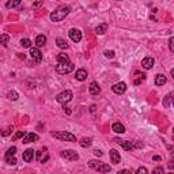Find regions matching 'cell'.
I'll use <instances>...</instances> for the list:
<instances>
[{
	"mask_svg": "<svg viewBox=\"0 0 174 174\" xmlns=\"http://www.w3.org/2000/svg\"><path fill=\"white\" fill-rule=\"evenodd\" d=\"M111 129H113L116 133H124L125 132V127L121 124V122H114V124L111 125Z\"/></svg>",
	"mask_w": 174,
	"mask_h": 174,
	"instance_id": "d6986e66",
	"label": "cell"
},
{
	"mask_svg": "<svg viewBox=\"0 0 174 174\" xmlns=\"http://www.w3.org/2000/svg\"><path fill=\"white\" fill-rule=\"evenodd\" d=\"M133 146H135V148H143V143L141 141H135Z\"/></svg>",
	"mask_w": 174,
	"mask_h": 174,
	"instance_id": "8d00e7d4",
	"label": "cell"
},
{
	"mask_svg": "<svg viewBox=\"0 0 174 174\" xmlns=\"http://www.w3.org/2000/svg\"><path fill=\"white\" fill-rule=\"evenodd\" d=\"M117 174H132V173H130L129 170H127V169H124V170L118 171V173H117Z\"/></svg>",
	"mask_w": 174,
	"mask_h": 174,
	"instance_id": "ab89813d",
	"label": "cell"
},
{
	"mask_svg": "<svg viewBox=\"0 0 174 174\" xmlns=\"http://www.w3.org/2000/svg\"><path fill=\"white\" fill-rule=\"evenodd\" d=\"M38 135L37 133H33V132H30V133H27L26 136L23 137V141L22 143H24V144H29V143H34V141H38Z\"/></svg>",
	"mask_w": 174,
	"mask_h": 174,
	"instance_id": "8fae6325",
	"label": "cell"
},
{
	"mask_svg": "<svg viewBox=\"0 0 174 174\" xmlns=\"http://www.w3.org/2000/svg\"><path fill=\"white\" fill-rule=\"evenodd\" d=\"M166 82H167V79H166V76L162 75V73H158V75L155 76V84H156V86H163Z\"/></svg>",
	"mask_w": 174,
	"mask_h": 174,
	"instance_id": "ffe728a7",
	"label": "cell"
},
{
	"mask_svg": "<svg viewBox=\"0 0 174 174\" xmlns=\"http://www.w3.org/2000/svg\"><path fill=\"white\" fill-rule=\"evenodd\" d=\"M154 59L152 57H146V59H143V61H141V65H143L146 69H150V68L154 67Z\"/></svg>",
	"mask_w": 174,
	"mask_h": 174,
	"instance_id": "e0dca14e",
	"label": "cell"
},
{
	"mask_svg": "<svg viewBox=\"0 0 174 174\" xmlns=\"http://www.w3.org/2000/svg\"><path fill=\"white\" fill-rule=\"evenodd\" d=\"M56 44H57V46H59L60 49H67L68 48V44H67V41L65 40H63V38H57L56 40Z\"/></svg>",
	"mask_w": 174,
	"mask_h": 174,
	"instance_id": "cb8c5ba5",
	"label": "cell"
},
{
	"mask_svg": "<svg viewBox=\"0 0 174 174\" xmlns=\"http://www.w3.org/2000/svg\"><path fill=\"white\" fill-rule=\"evenodd\" d=\"M60 156L64 158L65 160H78L79 159V154L73 150H64V151L60 152Z\"/></svg>",
	"mask_w": 174,
	"mask_h": 174,
	"instance_id": "8992f818",
	"label": "cell"
},
{
	"mask_svg": "<svg viewBox=\"0 0 174 174\" xmlns=\"http://www.w3.org/2000/svg\"><path fill=\"white\" fill-rule=\"evenodd\" d=\"M42 4H44L42 2H37V3H34V4H33V7H34V8H38V7H41Z\"/></svg>",
	"mask_w": 174,
	"mask_h": 174,
	"instance_id": "60d3db41",
	"label": "cell"
},
{
	"mask_svg": "<svg viewBox=\"0 0 174 174\" xmlns=\"http://www.w3.org/2000/svg\"><path fill=\"white\" fill-rule=\"evenodd\" d=\"M89 90H90V94H91V95H98L101 92V89H99V86H98L97 82H91Z\"/></svg>",
	"mask_w": 174,
	"mask_h": 174,
	"instance_id": "ac0fdd59",
	"label": "cell"
},
{
	"mask_svg": "<svg viewBox=\"0 0 174 174\" xmlns=\"http://www.w3.org/2000/svg\"><path fill=\"white\" fill-rule=\"evenodd\" d=\"M169 48H170V50L174 53V37H171L170 40H169Z\"/></svg>",
	"mask_w": 174,
	"mask_h": 174,
	"instance_id": "836d02e7",
	"label": "cell"
},
{
	"mask_svg": "<svg viewBox=\"0 0 174 174\" xmlns=\"http://www.w3.org/2000/svg\"><path fill=\"white\" fill-rule=\"evenodd\" d=\"M68 35H69V38L73 42H80L82 41V31L79 29H71Z\"/></svg>",
	"mask_w": 174,
	"mask_h": 174,
	"instance_id": "ba28073f",
	"label": "cell"
},
{
	"mask_svg": "<svg viewBox=\"0 0 174 174\" xmlns=\"http://www.w3.org/2000/svg\"><path fill=\"white\" fill-rule=\"evenodd\" d=\"M108 27H109V24H108V23H101V24H98V26L95 27L94 31L97 33L98 35H102V34H105V33H106Z\"/></svg>",
	"mask_w": 174,
	"mask_h": 174,
	"instance_id": "2e32d148",
	"label": "cell"
},
{
	"mask_svg": "<svg viewBox=\"0 0 174 174\" xmlns=\"http://www.w3.org/2000/svg\"><path fill=\"white\" fill-rule=\"evenodd\" d=\"M12 129H14V128H12V127L7 128V129H5V130H4V132H3V136H7V135H8V133H10V130H11V132H12Z\"/></svg>",
	"mask_w": 174,
	"mask_h": 174,
	"instance_id": "f35d334b",
	"label": "cell"
},
{
	"mask_svg": "<svg viewBox=\"0 0 174 174\" xmlns=\"http://www.w3.org/2000/svg\"><path fill=\"white\" fill-rule=\"evenodd\" d=\"M109 155H110L111 163H114V165H118L120 160H121V156H120V152L117 151V150H110Z\"/></svg>",
	"mask_w": 174,
	"mask_h": 174,
	"instance_id": "7c38bea8",
	"label": "cell"
},
{
	"mask_svg": "<svg viewBox=\"0 0 174 174\" xmlns=\"http://www.w3.org/2000/svg\"><path fill=\"white\" fill-rule=\"evenodd\" d=\"M105 56L108 57V59H113V57H114V52L113 50H105Z\"/></svg>",
	"mask_w": 174,
	"mask_h": 174,
	"instance_id": "d590c367",
	"label": "cell"
},
{
	"mask_svg": "<svg viewBox=\"0 0 174 174\" xmlns=\"http://www.w3.org/2000/svg\"><path fill=\"white\" fill-rule=\"evenodd\" d=\"M5 162H7L8 165H11V166L16 165V159H15V156H5Z\"/></svg>",
	"mask_w": 174,
	"mask_h": 174,
	"instance_id": "4dcf8cb0",
	"label": "cell"
},
{
	"mask_svg": "<svg viewBox=\"0 0 174 174\" xmlns=\"http://www.w3.org/2000/svg\"><path fill=\"white\" fill-rule=\"evenodd\" d=\"M152 159H154V160H160V156H158V155H155V156L152 158Z\"/></svg>",
	"mask_w": 174,
	"mask_h": 174,
	"instance_id": "f6af8a7d",
	"label": "cell"
},
{
	"mask_svg": "<svg viewBox=\"0 0 174 174\" xmlns=\"http://www.w3.org/2000/svg\"><path fill=\"white\" fill-rule=\"evenodd\" d=\"M92 154H94L95 156H102V151H99V150H94Z\"/></svg>",
	"mask_w": 174,
	"mask_h": 174,
	"instance_id": "74e56055",
	"label": "cell"
},
{
	"mask_svg": "<svg viewBox=\"0 0 174 174\" xmlns=\"http://www.w3.org/2000/svg\"><path fill=\"white\" fill-rule=\"evenodd\" d=\"M19 44H21L23 48H31V41H30L29 38H22Z\"/></svg>",
	"mask_w": 174,
	"mask_h": 174,
	"instance_id": "4316f807",
	"label": "cell"
},
{
	"mask_svg": "<svg viewBox=\"0 0 174 174\" xmlns=\"http://www.w3.org/2000/svg\"><path fill=\"white\" fill-rule=\"evenodd\" d=\"M167 174H174V173H173V171H170V173H167Z\"/></svg>",
	"mask_w": 174,
	"mask_h": 174,
	"instance_id": "c3c4849f",
	"label": "cell"
},
{
	"mask_svg": "<svg viewBox=\"0 0 174 174\" xmlns=\"http://www.w3.org/2000/svg\"><path fill=\"white\" fill-rule=\"evenodd\" d=\"M152 174H165V173H163V167H160V166L155 167L154 170H152Z\"/></svg>",
	"mask_w": 174,
	"mask_h": 174,
	"instance_id": "d6a6232c",
	"label": "cell"
},
{
	"mask_svg": "<svg viewBox=\"0 0 174 174\" xmlns=\"http://www.w3.org/2000/svg\"><path fill=\"white\" fill-rule=\"evenodd\" d=\"M56 60H57V64H63V63H71L69 61V57L64 53H59L56 56Z\"/></svg>",
	"mask_w": 174,
	"mask_h": 174,
	"instance_id": "7402d4cb",
	"label": "cell"
},
{
	"mask_svg": "<svg viewBox=\"0 0 174 174\" xmlns=\"http://www.w3.org/2000/svg\"><path fill=\"white\" fill-rule=\"evenodd\" d=\"M64 111L68 114V116H69V114H71V110H69V109H68V108H65V106H64Z\"/></svg>",
	"mask_w": 174,
	"mask_h": 174,
	"instance_id": "ee69618b",
	"label": "cell"
},
{
	"mask_svg": "<svg viewBox=\"0 0 174 174\" xmlns=\"http://www.w3.org/2000/svg\"><path fill=\"white\" fill-rule=\"evenodd\" d=\"M18 57H19V59H22V60H24V59H26V56H24L23 53H18Z\"/></svg>",
	"mask_w": 174,
	"mask_h": 174,
	"instance_id": "7bdbcfd3",
	"label": "cell"
},
{
	"mask_svg": "<svg viewBox=\"0 0 174 174\" xmlns=\"http://www.w3.org/2000/svg\"><path fill=\"white\" fill-rule=\"evenodd\" d=\"M89 166L91 169H94V170L99 171V173H109V171L111 170V167L109 165H106V163L101 162V160H97V159L89 160Z\"/></svg>",
	"mask_w": 174,
	"mask_h": 174,
	"instance_id": "7a4b0ae2",
	"label": "cell"
},
{
	"mask_svg": "<svg viewBox=\"0 0 174 174\" xmlns=\"http://www.w3.org/2000/svg\"><path fill=\"white\" fill-rule=\"evenodd\" d=\"M21 5V2L19 0H15V2H7L5 3V7L7 8H15V7H19Z\"/></svg>",
	"mask_w": 174,
	"mask_h": 174,
	"instance_id": "484cf974",
	"label": "cell"
},
{
	"mask_svg": "<svg viewBox=\"0 0 174 174\" xmlns=\"http://www.w3.org/2000/svg\"><path fill=\"white\" fill-rule=\"evenodd\" d=\"M79 143H80V146L83 147V148H87V147H90V146H91V143H92V139H91V137H83L80 141H79Z\"/></svg>",
	"mask_w": 174,
	"mask_h": 174,
	"instance_id": "603a6c76",
	"label": "cell"
},
{
	"mask_svg": "<svg viewBox=\"0 0 174 174\" xmlns=\"http://www.w3.org/2000/svg\"><path fill=\"white\" fill-rule=\"evenodd\" d=\"M71 8L68 5H60L56 11L50 14V21L52 22H61L63 19H65V16L69 14Z\"/></svg>",
	"mask_w": 174,
	"mask_h": 174,
	"instance_id": "6da1fadb",
	"label": "cell"
},
{
	"mask_svg": "<svg viewBox=\"0 0 174 174\" xmlns=\"http://www.w3.org/2000/svg\"><path fill=\"white\" fill-rule=\"evenodd\" d=\"M173 106H174V98H173Z\"/></svg>",
	"mask_w": 174,
	"mask_h": 174,
	"instance_id": "681fc988",
	"label": "cell"
},
{
	"mask_svg": "<svg viewBox=\"0 0 174 174\" xmlns=\"http://www.w3.org/2000/svg\"><path fill=\"white\" fill-rule=\"evenodd\" d=\"M0 38H2V44H3V46H7V44H8V40H10V37H8L7 34H4V33H3V34L0 35Z\"/></svg>",
	"mask_w": 174,
	"mask_h": 174,
	"instance_id": "f546056e",
	"label": "cell"
},
{
	"mask_svg": "<svg viewBox=\"0 0 174 174\" xmlns=\"http://www.w3.org/2000/svg\"><path fill=\"white\" fill-rule=\"evenodd\" d=\"M167 166H169V169H171V170H173V169H174V160H170Z\"/></svg>",
	"mask_w": 174,
	"mask_h": 174,
	"instance_id": "b9f144b4",
	"label": "cell"
},
{
	"mask_svg": "<svg viewBox=\"0 0 174 174\" xmlns=\"http://www.w3.org/2000/svg\"><path fill=\"white\" fill-rule=\"evenodd\" d=\"M136 174H148V171H147V167H144V166L139 167L137 171H136Z\"/></svg>",
	"mask_w": 174,
	"mask_h": 174,
	"instance_id": "1f68e13d",
	"label": "cell"
},
{
	"mask_svg": "<svg viewBox=\"0 0 174 174\" xmlns=\"http://www.w3.org/2000/svg\"><path fill=\"white\" fill-rule=\"evenodd\" d=\"M37 158H38V159L41 158V151H37Z\"/></svg>",
	"mask_w": 174,
	"mask_h": 174,
	"instance_id": "7dc6e473",
	"label": "cell"
},
{
	"mask_svg": "<svg viewBox=\"0 0 174 174\" xmlns=\"http://www.w3.org/2000/svg\"><path fill=\"white\" fill-rule=\"evenodd\" d=\"M7 97H8V99H11V101H16L19 98V95H18V92H16V91L11 90V91H8Z\"/></svg>",
	"mask_w": 174,
	"mask_h": 174,
	"instance_id": "d4e9b609",
	"label": "cell"
},
{
	"mask_svg": "<svg viewBox=\"0 0 174 174\" xmlns=\"http://www.w3.org/2000/svg\"><path fill=\"white\" fill-rule=\"evenodd\" d=\"M50 135L53 137L59 139V140L63 141H76V136L71 132H67V130H57V132H50Z\"/></svg>",
	"mask_w": 174,
	"mask_h": 174,
	"instance_id": "3957f363",
	"label": "cell"
},
{
	"mask_svg": "<svg viewBox=\"0 0 174 174\" xmlns=\"http://www.w3.org/2000/svg\"><path fill=\"white\" fill-rule=\"evenodd\" d=\"M173 135H174V128H173Z\"/></svg>",
	"mask_w": 174,
	"mask_h": 174,
	"instance_id": "f907efd6",
	"label": "cell"
},
{
	"mask_svg": "<svg viewBox=\"0 0 174 174\" xmlns=\"http://www.w3.org/2000/svg\"><path fill=\"white\" fill-rule=\"evenodd\" d=\"M75 78H76V80H79V82L86 80V78H87V71L83 69V68L78 69V71H76V73H75Z\"/></svg>",
	"mask_w": 174,
	"mask_h": 174,
	"instance_id": "5bb4252c",
	"label": "cell"
},
{
	"mask_svg": "<svg viewBox=\"0 0 174 174\" xmlns=\"http://www.w3.org/2000/svg\"><path fill=\"white\" fill-rule=\"evenodd\" d=\"M34 152H35V151H34L33 148L26 150V151L23 152V155H22V158H23L24 162H31L33 158H34Z\"/></svg>",
	"mask_w": 174,
	"mask_h": 174,
	"instance_id": "4fadbf2b",
	"label": "cell"
},
{
	"mask_svg": "<svg viewBox=\"0 0 174 174\" xmlns=\"http://www.w3.org/2000/svg\"><path fill=\"white\" fill-rule=\"evenodd\" d=\"M71 99H72V91H71V90H64V91H61L60 94H57V97H56L57 102L63 103V105L68 103Z\"/></svg>",
	"mask_w": 174,
	"mask_h": 174,
	"instance_id": "5b68a950",
	"label": "cell"
},
{
	"mask_svg": "<svg viewBox=\"0 0 174 174\" xmlns=\"http://www.w3.org/2000/svg\"><path fill=\"white\" fill-rule=\"evenodd\" d=\"M27 133L26 132H23V130H18V132L14 135V137H12V140H16V139H21V137H24Z\"/></svg>",
	"mask_w": 174,
	"mask_h": 174,
	"instance_id": "83f0119b",
	"label": "cell"
},
{
	"mask_svg": "<svg viewBox=\"0 0 174 174\" xmlns=\"http://www.w3.org/2000/svg\"><path fill=\"white\" fill-rule=\"evenodd\" d=\"M30 56L35 63H41V60H42V53L38 48H30Z\"/></svg>",
	"mask_w": 174,
	"mask_h": 174,
	"instance_id": "30bf717a",
	"label": "cell"
},
{
	"mask_svg": "<svg viewBox=\"0 0 174 174\" xmlns=\"http://www.w3.org/2000/svg\"><path fill=\"white\" fill-rule=\"evenodd\" d=\"M45 44H46V37H45V35H44V34L37 35V38H35V46L40 49V48H42Z\"/></svg>",
	"mask_w": 174,
	"mask_h": 174,
	"instance_id": "9a60e30c",
	"label": "cell"
},
{
	"mask_svg": "<svg viewBox=\"0 0 174 174\" xmlns=\"http://www.w3.org/2000/svg\"><path fill=\"white\" fill-rule=\"evenodd\" d=\"M125 90H127V84L124 83V82H120V83H116L111 86V91L114 92V94H124Z\"/></svg>",
	"mask_w": 174,
	"mask_h": 174,
	"instance_id": "9c48e42d",
	"label": "cell"
},
{
	"mask_svg": "<svg viewBox=\"0 0 174 174\" xmlns=\"http://www.w3.org/2000/svg\"><path fill=\"white\" fill-rule=\"evenodd\" d=\"M137 73H139V72H137ZM144 78H146V75H144V73H141V75L139 73V79H136V80H135V84H140V82L144 80Z\"/></svg>",
	"mask_w": 174,
	"mask_h": 174,
	"instance_id": "e575fe53",
	"label": "cell"
},
{
	"mask_svg": "<svg viewBox=\"0 0 174 174\" xmlns=\"http://www.w3.org/2000/svg\"><path fill=\"white\" fill-rule=\"evenodd\" d=\"M113 141H114V143H117L118 146H121L122 148L127 150V151H130V150L135 148L133 143H130V141H127V140H122V139H120V137H114Z\"/></svg>",
	"mask_w": 174,
	"mask_h": 174,
	"instance_id": "52a82bcc",
	"label": "cell"
},
{
	"mask_svg": "<svg viewBox=\"0 0 174 174\" xmlns=\"http://www.w3.org/2000/svg\"><path fill=\"white\" fill-rule=\"evenodd\" d=\"M15 152H16V147H10V148H8V151L5 152V156H14V155H15Z\"/></svg>",
	"mask_w": 174,
	"mask_h": 174,
	"instance_id": "f1b7e54d",
	"label": "cell"
},
{
	"mask_svg": "<svg viewBox=\"0 0 174 174\" xmlns=\"http://www.w3.org/2000/svg\"><path fill=\"white\" fill-rule=\"evenodd\" d=\"M173 98H174V92H169V94L163 98V106H165L166 109L170 108V103H171V101H173Z\"/></svg>",
	"mask_w": 174,
	"mask_h": 174,
	"instance_id": "44dd1931",
	"label": "cell"
},
{
	"mask_svg": "<svg viewBox=\"0 0 174 174\" xmlns=\"http://www.w3.org/2000/svg\"><path fill=\"white\" fill-rule=\"evenodd\" d=\"M75 69V65L72 63H63V64H57L56 65V72L60 73V75H67V73H71Z\"/></svg>",
	"mask_w": 174,
	"mask_h": 174,
	"instance_id": "277c9868",
	"label": "cell"
},
{
	"mask_svg": "<svg viewBox=\"0 0 174 174\" xmlns=\"http://www.w3.org/2000/svg\"><path fill=\"white\" fill-rule=\"evenodd\" d=\"M170 73H171V78H173V79H174V68H173V69H171V71H170Z\"/></svg>",
	"mask_w": 174,
	"mask_h": 174,
	"instance_id": "bcb514c9",
	"label": "cell"
}]
</instances>
